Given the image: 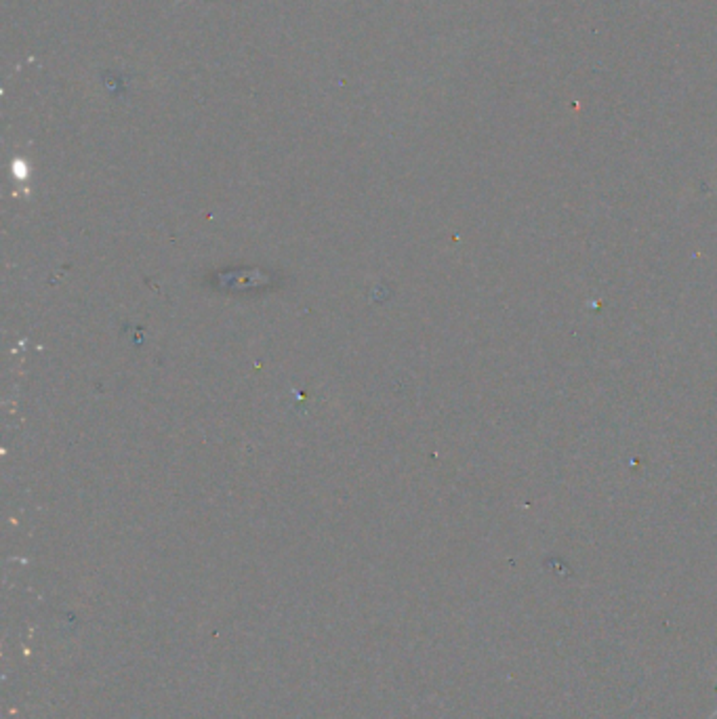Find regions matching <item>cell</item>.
I'll return each instance as SVG.
<instances>
[{
  "instance_id": "1",
  "label": "cell",
  "mask_w": 717,
  "mask_h": 719,
  "mask_svg": "<svg viewBox=\"0 0 717 719\" xmlns=\"http://www.w3.org/2000/svg\"><path fill=\"white\" fill-rule=\"evenodd\" d=\"M715 682H717V679H715ZM715 715H717V709H715V713H713V715H711V719H713V717H715Z\"/></svg>"
}]
</instances>
